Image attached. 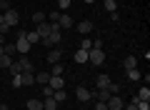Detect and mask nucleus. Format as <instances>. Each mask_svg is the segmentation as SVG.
Returning a JSON list of instances; mask_svg holds the SVG:
<instances>
[{
  "instance_id": "30",
  "label": "nucleus",
  "mask_w": 150,
  "mask_h": 110,
  "mask_svg": "<svg viewBox=\"0 0 150 110\" xmlns=\"http://www.w3.org/2000/svg\"><path fill=\"white\" fill-rule=\"evenodd\" d=\"M45 20H48L45 13H35V15H33V23H35V25H40V23H45Z\"/></svg>"
},
{
  "instance_id": "25",
  "label": "nucleus",
  "mask_w": 150,
  "mask_h": 110,
  "mask_svg": "<svg viewBox=\"0 0 150 110\" xmlns=\"http://www.w3.org/2000/svg\"><path fill=\"white\" fill-rule=\"evenodd\" d=\"M3 50H5V55H10V58H13V55H15V43H5V45H3Z\"/></svg>"
},
{
  "instance_id": "17",
  "label": "nucleus",
  "mask_w": 150,
  "mask_h": 110,
  "mask_svg": "<svg viewBox=\"0 0 150 110\" xmlns=\"http://www.w3.org/2000/svg\"><path fill=\"white\" fill-rule=\"evenodd\" d=\"M23 85H25V88L35 85V73H23Z\"/></svg>"
},
{
  "instance_id": "13",
  "label": "nucleus",
  "mask_w": 150,
  "mask_h": 110,
  "mask_svg": "<svg viewBox=\"0 0 150 110\" xmlns=\"http://www.w3.org/2000/svg\"><path fill=\"white\" fill-rule=\"evenodd\" d=\"M25 108H28V110H43V100H40V98H30Z\"/></svg>"
},
{
  "instance_id": "4",
  "label": "nucleus",
  "mask_w": 150,
  "mask_h": 110,
  "mask_svg": "<svg viewBox=\"0 0 150 110\" xmlns=\"http://www.w3.org/2000/svg\"><path fill=\"white\" fill-rule=\"evenodd\" d=\"M105 105H108V110H123L125 108V103H123L120 95H110V98L105 100Z\"/></svg>"
},
{
  "instance_id": "6",
  "label": "nucleus",
  "mask_w": 150,
  "mask_h": 110,
  "mask_svg": "<svg viewBox=\"0 0 150 110\" xmlns=\"http://www.w3.org/2000/svg\"><path fill=\"white\" fill-rule=\"evenodd\" d=\"M75 30L80 33V35H90L93 33V23L90 20H80V23H75Z\"/></svg>"
},
{
  "instance_id": "21",
  "label": "nucleus",
  "mask_w": 150,
  "mask_h": 110,
  "mask_svg": "<svg viewBox=\"0 0 150 110\" xmlns=\"http://www.w3.org/2000/svg\"><path fill=\"white\" fill-rule=\"evenodd\" d=\"M73 58H75V63H88V50H80L78 48V53H75Z\"/></svg>"
},
{
  "instance_id": "32",
  "label": "nucleus",
  "mask_w": 150,
  "mask_h": 110,
  "mask_svg": "<svg viewBox=\"0 0 150 110\" xmlns=\"http://www.w3.org/2000/svg\"><path fill=\"white\" fill-rule=\"evenodd\" d=\"M108 93H110V95H118L120 93V85L118 83H110V85H108Z\"/></svg>"
},
{
  "instance_id": "24",
  "label": "nucleus",
  "mask_w": 150,
  "mask_h": 110,
  "mask_svg": "<svg viewBox=\"0 0 150 110\" xmlns=\"http://www.w3.org/2000/svg\"><path fill=\"white\" fill-rule=\"evenodd\" d=\"M105 10L108 13H118V0H105Z\"/></svg>"
},
{
  "instance_id": "34",
  "label": "nucleus",
  "mask_w": 150,
  "mask_h": 110,
  "mask_svg": "<svg viewBox=\"0 0 150 110\" xmlns=\"http://www.w3.org/2000/svg\"><path fill=\"white\" fill-rule=\"evenodd\" d=\"M58 8H60V10H68V8H70V0H58Z\"/></svg>"
},
{
  "instance_id": "41",
  "label": "nucleus",
  "mask_w": 150,
  "mask_h": 110,
  "mask_svg": "<svg viewBox=\"0 0 150 110\" xmlns=\"http://www.w3.org/2000/svg\"><path fill=\"white\" fill-rule=\"evenodd\" d=\"M0 110H8V108H5V105H0Z\"/></svg>"
},
{
  "instance_id": "8",
  "label": "nucleus",
  "mask_w": 150,
  "mask_h": 110,
  "mask_svg": "<svg viewBox=\"0 0 150 110\" xmlns=\"http://www.w3.org/2000/svg\"><path fill=\"white\" fill-rule=\"evenodd\" d=\"M75 98L80 100V103H88V100L93 98V93H90V90H88V88H83V85H80V88L75 90Z\"/></svg>"
},
{
  "instance_id": "1",
  "label": "nucleus",
  "mask_w": 150,
  "mask_h": 110,
  "mask_svg": "<svg viewBox=\"0 0 150 110\" xmlns=\"http://www.w3.org/2000/svg\"><path fill=\"white\" fill-rule=\"evenodd\" d=\"M88 63L103 65L105 63V50H103V48H90V50H88Z\"/></svg>"
},
{
  "instance_id": "31",
  "label": "nucleus",
  "mask_w": 150,
  "mask_h": 110,
  "mask_svg": "<svg viewBox=\"0 0 150 110\" xmlns=\"http://www.w3.org/2000/svg\"><path fill=\"white\" fill-rule=\"evenodd\" d=\"M10 83H13V88H23V73H20V75H13Z\"/></svg>"
},
{
  "instance_id": "3",
  "label": "nucleus",
  "mask_w": 150,
  "mask_h": 110,
  "mask_svg": "<svg viewBox=\"0 0 150 110\" xmlns=\"http://www.w3.org/2000/svg\"><path fill=\"white\" fill-rule=\"evenodd\" d=\"M30 43H28V38H25V33H20L18 35V40H15V50H18V55H28L30 53Z\"/></svg>"
},
{
  "instance_id": "33",
  "label": "nucleus",
  "mask_w": 150,
  "mask_h": 110,
  "mask_svg": "<svg viewBox=\"0 0 150 110\" xmlns=\"http://www.w3.org/2000/svg\"><path fill=\"white\" fill-rule=\"evenodd\" d=\"M53 93L55 90L50 88V85H43V98H53Z\"/></svg>"
},
{
  "instance_id": "38",
  "label": "nucleus",
  "mask_w": 150,
  "mask_h": 110,
  "mask_svg": "<svg viewBox=\"0 0 150 110\" xmlns=\"http://www.w3.org/2000/svg\"><path fill=\"white\" fill-rule=\"evenodd\" d=\"M0 45H5V35H0Z\"/></svg>"
},
{
  "instance_id": "40",
  "label": "nucleus",
  "mask_w": 150,
  "mask_h": 110,
  "mask_svg": "<svg viewBox=\"0 0 150 110\" xmlns=\"http://www.w3.org/2000/svg\"><path fill=\"white\" fill-rule=\"evenodd\" d=\"M83 3H95V0H83Z\"/></svg>"
},
{
  "instance_id": "10",
  "label": "nucleus",
  "mask_w": 150,
  "mask_h": 110,
  "mask_svg": "<svg viewBox=\"0 0 150 110\" xmlns=\"http://www.w3.org/2000/svg\"><path fill=\"white\" fill-rule=\"evenodd\" d=\"M18 63H20V68H23V73H35V65H33V60H28L25 55H23V58L18 60Z\"/></svg>"
},
{
  "instance_id": "22",
  "label": "nucleus",
  "mask_w": 150,
  "mask_h": 110,
  "mask_svg": "<svg viewBox=\"0 0 150 110\" xmlns=\"http://www.w3.org/2000/svg\"><path fill=\"white\" fill-rule=\"evenodd\" d=\"M10 63H13V58L3 53V55H0V68H3V70H8V68H10Z\"/></svg>"
},
{
  "instance_id": "15",
  "label": "nucleus",
  "mask_w": 150,
  "mask_h": 110,
  "mask_svg": "<svg viewBox=\"0 0 150 110\" xmlns=\"http://www.w3.org/2000/svg\"><path fill=\"white\" fill-rule=\"evenodd\" d=\"M135 98H138V100H148V103H150V88H148V85H143V88L138 90Z\"/></svg>"
},
{
  "instance_id": "16",
  "label": "nucleus",
  "mask_w": 150,
  "mask_h": 110,
  "mask_svg": "<svg viewBox=\"0 0 150 110\" xmlns=\"http://www.w3.org/2000/svg\"><path fill=\"white\" fill-rule=\"evenodd\" d=\"M43 110H58L55 98H43Z\"/></svg>"
},
{
  "instance_id": "7",
  "label": "nucleus",
  "mask_w": 150,
  "mask_h": 110,
  "mask_svg": "<svg viewBox=\"0 0 150 110\" xmlns=\"http://www.w3.org/2000/svg\"><path fill=\"white\" fill-rule=\"evenodd\" d=\"M48 85H50L53 90H63V88H65V80H63V75H50Z\"/></svg>"
},
{
  "instance_id": "29",
  "label": "nucleus",
  "mask_w": 150,
  "mask_h": 110,
  "mask_svg": "<svg viewBox=\"0 0 150 110\" xmlns=\"http://www.w3.org/2000/svg\"><path fill=\"white\" fill-rule=\"evenodd\" d=\"M125 73H128V78H130V80H140V75H143L138 68H133V70H125Z\"/></svg>"
},
{
  "instance_id": "12",
  "label": "nucleus",
  "mask_w": 150,
  "mask_h": 110,
  "mask_svg": "<svg viewBox=\"0 0 150 110\" xmlns=\"http://www.w3.org/2000/svg\"><path fill=\"white\" fill-rule=\"evenodd\" d=\"M58 25L63 28V30H68V28H75V20H73V18H70V15H60Z\"/></svg>"
},
{
  "instance_id": "37",
  "label": "nucleus",
  "mask_w": 150,
  "mask_h": 110,
  "mask_svg": "<svg viewBox=\"0 0 150 110\" xmlns=\"http://www.w3.org/2000/svg\"><path fill=\"white\" fill-rule=\"evenodd\" d=\"M125 110H138V108H135V103H130V105H128V108H125Z\"/></svg>"
},
{
  "instance_id": "35",
  "label": "nucleus",
  "mask_w": 150,
  "mask_h": 110,
  "mask_svg": "<svg viewBox=\"0 0 150 110\" xmlns=\"http://www.w3.org/2000/svg\"><path fill=\"white\" fill-rule=\"evenodd\" d=\"M93 48H103V38H95L93 40Z\"/></svg>"
},
{
  "instance_id": "11",
  "label": "nucleus",
  "mask_w": 150,
  "mask_h": 110,
  "mask_svg": "<svg viewBox=\"0 0 150 110\" xmlns=\"http://www.w3.org/2000/svg\"><path fill=\"white\" fill-rule=\"evenodd\" d=\"M112 80L108 78V75H98V80H95V88L98 90H108V85H110Z\"/></svg>"
},
{
  "instance_id": "27",
  "label": "nucleus",
  "mask_w": 150,
  "mask_h": 110,
  "mask_svg": "<svg viewBox=\"0 0 150 110\" xmlns=\"http://www.w3.org/2000/svg\"><path fill=\"white\" fill-rule=\"evenodd\" d=\"M90 48H93V40H90V38H88V35H83V43H80V50H90Z\"/></svg>"
},
{
  "instance_id": "23",
  "label": "nucleus",
  "mask_w": 150,
  "mask_h": 110,
  "mask_svg": "<svg viewBox=\"0 0 150 110\" xmlns=\"http://www.w3.org/2000/svg\"><path fill=\"white\" fill-rule=\"evenodd\" d=\"M25 38H28V43H30V45H38V43H40V35H38L35 30H33V33H25Z\"/></svg>"
},
{
  "instance_id": "5",
  "label": "nucleus",
  "mask_w": 150,
  "mask_h": 110,
  "mask_svg": "<svg viewBox=\"0 0 150 110\" xmlns=\"http://www.w3.org/2000/svg\"><path fill=\"white\" fill-rule=\"evenodd\" d=\"M60 58H63V50H60L58 45H55V48H50V50L45 53V60H48L50 65H53V63H60Z\"/></svg>"
},
{
  "instance_id": "28",
  "label": "nucleus",
  "mask_w": 150,
  "mask_h": 110,
  "mask_svg": "<svg viewBox=\"0 0 150 110\" xmlns=\"http://www.w3.org/2000/svg\"><path fill=\"white\" fill-rule=\"evenodd\" d=\"M53 98H55V103H65V90H55V93H53Z\"/></svg>"
},
{
  "instance_id": "20",
  "label": "nucleus",
  "mask_w": 150,
  "mask_h": 110,
  "mask_svg": "<svg viewBox=\"0 0 150 110\" xmlns=\"http://www.w3.org/2000/svg\"><path fill=\"white\" fill-rule=\"evenodd\" d=\"M48 80H50V73H35V83L38 85H48Z\"/></svg>"
},
{
  "instance_id": "14",
  "label": "nucleus",
  "mask_w": 150,
  "mask_h": 110,
  "mask_svg": "<svg viewBox=\"0 0 150 110\" xmlns=\"http://www.w3.org/2000/svg\"><path fill=\"white\" fill-rule=\"evenodd\" d=\"M125 70H133V68H138V58L135 55H125Z\"/></svg>"
},
{
  "instance_id": "18",
  "label": "nucleus",
  "mask_w": 150,
  "mask_h": 110,
  "mask_svg": "<svg viewBox=\"0 0 150 110\" xmlns=\"http://www.w3.org/2000/svg\"><path fill=\"white\" fill-rule=\"evenodd\" d=\"M93 98H95V100H100V103H105V100L110 98V93H108V90H98V88H95V93H93Z\"/></svg>"
},
{
  "instance_id": "39",
  "label": "nucleus",
  "mask_w": 150,
  "mask_h": 110,
  "mask_svg": "<svg viewBox=\"0 0 150 110\" xmlns=\"http://www.w3.org/2000/svg\"><path fill=\"white\" fill-rule=\"evenodd\" d=\"M0 25H3V13H0Z\"/></svg>"
},
{
  "instance_id": "36",
  "label": "nucleus",
  "mask_w": 150,
  "mask_h": 110,
  "mask_svg": "<svg viewBox=\"0 0 150 110\" xmlns=\"http://www.w3.org/2000/svg\"><path fill=\"white\" fill-rule=\"evenodd\" d=\"M95 110H108V105H105V103H100V100H98V103H95Z\"/></svg>"
},
{
  "instance_id": "19",
  "label": "nucleus",
  "mask_w": 150,
  "mask_h": 110,
  "mask_svg": "<svg viewBox=\"0 0 150 110\" xmlns=\"http://www.w3.org/2000/svg\"><path fill=\"white\" fill-rule=\"evenodd\" d=\"M65 73V65L63 63H53L50 65V75H63Z\"/></svg>"
},
{
  "instance_id": "2",
  "label": "nucleus",
  "mask_w": 150,
  "mask_h": 110,
  "mask_svg": "<svg viewBox=\"0 0 150 110\" xmlns=\"http://www.w3.org/2000/svg\"><path fill=\"white\" fill-rule=\"evenodd\" d=\"M3 23H5L8 28H15L18 23H20V13H18L15 8H10V10H5V13H3Z\"/></svg>"
},
{
  "instance_id": "26",
  "label": "nucleus",
  "mask_w": 150,
  "mask_h": 110,
  "mask_svg": "<svg viewBox=\"0 0 150 110\" xmlns=\"http://www.w3.org/2000/svg\"><path fill=\"white\" fill-rule=\"evenodd\" d=\"M60 15H63L60 10H53V13H48L45 18H48V23H58V20H60Z\"/></svg>"
},
{
  "instance_id": "9",
  "label": "nucleus",
  "mask_w": 150,
  "mask_h": 110,
  "mask_svg": "<svg viewBox=\"0 0 150 110\" xmlns=\"http://www.w3.org/2000/svg\"><path fill=\"white\" fill-rule=\"evenodd\" d=\"M35 33L40 35V40H43V38H48V35H50V23L45 20V23H40V25H35Z\"/></svg>"
}]
</instances>
